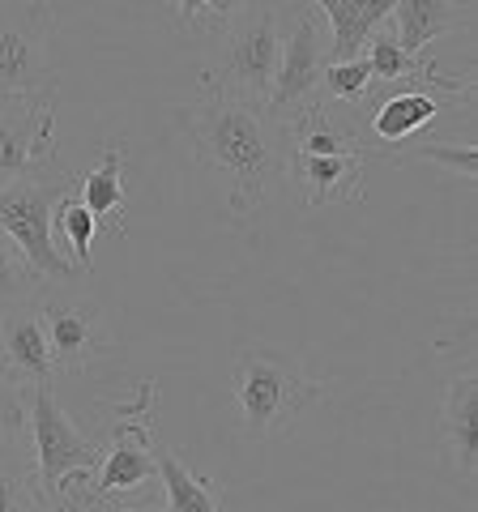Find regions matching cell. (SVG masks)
Here are the masks:
<instances>
[{
  "instance_id": "obj_12",
  "label": "cell",
  "mask_w": 478,
  "mask_h": 512,
  "mask_svg": "<svg viewBox=\"0 0 478 512\" xmlns=\"http://www.w3.org/2000/svg\"><path fill=\"white\" fill-rule=\"evenodd\" d=\"M376 94V90H372ZM444 107H457L453 99H440L432 90H419V86H389L385 94L376 99L372 107V137H376V150L372 154H389L393 146H402L406 137L423 133Z\"/></svg>"
},
{
  "instance_id": "obj_2",
  "label": "cell",
  "mask_w": 478,
  "mask_h": 512,
  "mask_svg": "<svg viewBox=\"0 0 478 512\" xmlns=\"http://www.w3.org/2000/svg\"><path fill=\"white\" fill-rule=\"evenodd\" d=\"M282 120V175L295 184V197L304 210H321L333 201H363L368 188V146L355 137V128L333 116V103L321 94Z\"/></svg>"
},
{
  "instance_id": "obj_27",
  "label": "cell",
  "mask_w": 478,
  "mask_h": 512,
  "mask_svg": "<svg viewBox=\"0 0 478 512\" xmlns=\"http://www.w3.org/2000/svg\"><path fill=\"white\" fill-rule=\"evenodd\" d=\"M99 512H154V508H107V504H103Z\"/></svg>"
},
{
  "instance_id": "obj_17",
  "label": "cell",
  "mask_w": 478,
  "mask_h": 512,
  "mask_svg": "<svg viewBox=\"0 0 478 512\" xmlns=\"http://www.w3.org/2000/svg\"><path fill=\"white\" fill-rule=\"evenodd\" d=\"M43 487L26 431H0V512H39Z\"/></svg>"
},
{
  "instance_id": "obj_1",
  "label": "cell",
  "mask_w": 478,
  "mask_h": 512,
  "mask_svg": "<svg viewBox=\"0 0 478 512\" xmlns=\"http://www.w3.org/2000/svg\"><path fill=\"white\" fill-rule=\"evenodd\" d=\"M180 124L193 141L197 163L231 180V218L248 222L282 180V137L269 128L265 107H252L227 90L201 82L197 103L180 111Z\"/></svg>"
},
{
  "instance_id": "obj_26",
  "label": "cell",
  "mask_w": 478,
  "mask_h": 512,
  "mask_svg": "<svg viewBox=\"0 0 478 512\" xmlns=\"http://www.w3.org/2000/svg\"><path fill=\"white\" fill-rule=\"evenodd\" d=\"M180 30H205V0H167Z\"/></svg>"
},
{
  "instance_id": "obj_3",
  "label": "cell",
  "mask_w": 478,
  "mask_h": 512,
  "mask_svg": "<svg viewBox=\"0 0 478 512\" xmlns=\"http://www.w3.org/2000/svg\"><path fill=\"white\" fill-rule=\"evenodd\" d=\"M235 406L244 431L252 440H278L295 427V419L304 414L312 402H321L325 384L312 380L304 367L282 350H261L252 346L239 355L235 363Z\"/></svg>"
},
{
  "instance_id": "obj_25",
  "label": "cell",
  "mask_w": 478,
  "mask_h": 512,
  "mask_svg": "<svg viewBox=\"0 0 478 512\" xmlns=\"http://www.w3.org/2000/svg\"><path fill=\"white\" fill-rule=\"evenodd\" d=\"M257 0H205V30H231Z\"/></svg>"
},
{
  "instance_id": "obj_11",
  "label": "cell",
  "mask_w": 478,
  "mask_h": 512,
  "mask_svg": "<svg viewBox=\"0 0 478 512\" xmlns=\"http://www.w3.org/2000/svg\"><path fill=\"white\" fill-rule=\"evenodd\" d=\"M43 333L52 346V367L56 376H77L103 355L107 346V325L103 312L82 299H43L39 303Z\"/></svg>"
},
{
  "instance_id": "obj_13",
  "label": "cell",
  "mask_w": 478,
  "mask_h": 512,
  "mask_svg": "<svg viewBox=\"0 0 478 512\" xmlns=\"http://www.w3.org/2000/svg\"><path fill=\"white\" fill-rule=\"evenodd\" d=\"M0 363L9 372H18L26 384H52L56 367H52V346L43 333V316L39 303L13 308L0 316Z\"/></svg>"
},
{
  "instance_id": "obj_5",
  "label": "cell",
  "mask_w": 478,
  "mask_h": 512,
  "mask_svg": "<svg viewBox=\"0 0 478 512\" xmlns=\"http://www.w3.org/2000/svg\"><path fill=\"white\" fill-rule=\"evenodd\" d=\"M222 60L214 73H205L201 82H210L218 90L235 94L252 107H265L269 90H274V73H278V56H282V30H278V9L257 0L244 18L231 30H222Z\"/></svg>"
},
{
  "instance_id": "obj_24",
  "label": "cell",
  "mask_w": 478,
  "mask_h": 512,
  "mask_svg": "<svg viewBox=\"0 0 478 512\" xmlns=\"http://www.w3.org/2000/svg\"><path fill=\"white\" fill-rule=\"evenodd\" d=\"M86 478L90 474H69L65 483H60V491L43 495L39 512H94V500L86 495Z\"/></svg>"
},
{
  "instance_id": "obj_8",
  "label": "cell",
  "mask_w": 478,
  "mask_h": 512,
  "mask_svg": "<svg viewBox=\"0 0 478 512\" xmlns=\"http://www.w3.org/2000/svg\"><path fill=\"white\" fill-rule=\"evenodd\" d=\"M150 406H154V384H141L137 406L120 410L116 440H111V448H103V466L86 478V495L94 500V508H103L116 491H133L158 474L150 448Z\"/></svg>"
},
{
  "instance_id": "obj_19",
  "label": "cell",
  "mask_w": 478,
  "mask_h": 512,
  "mask_svg": "<svg viewBox=\"0 0 478 512\" xmlns=\"http://www.w3.org/2000/svg\"><path fill=\"white\" fill-rule=\"evenodd\" d=\"M94 218L90 210L82 205V197L77 192H69V197H60V205L52 210V239H60V244H69L73 252V265L82 269V274H90L94 269Z\"/></svg>"
},
{
  "instance_id": "obj_4",
  "label": "cell",
  "mask_w": 478,
  "mask_h": 512,
  "mask_svg": "<svg viewBox=\"0 0 478 512\" xmlns=\"http://www.w3.org/2000/svg\"><path fill=\"white\" fill-rule=\"evenodd\" d=\"M69 192H73L69 171H56L52 163L13 184H0V231L22 248L30 269L43 282H73L82 274L73 261H65V252L52 239V210Z\"/></svg>"
},
{
  "instance_id": "obj_23",
  "label": "cell",
  "mask_w": 478,
  "mask_h": 512,
  "mask_svg": "<svg viewBox=\"0 0 478 512\" xmlns=\"http://www.w3.org/2000/svg\"><path fill=\"white\" fill-rule=\"evenodd\" d=\"M414 158H423V163H440V167H453L466 184H474V175H478V150L474 146H444V141H427V146L414 150Z\"/></svg>"
},
{
  "instance_id": "obj_16",
  "label": "cell",
  "mask_w": 478,
  "mask_h": 512,
  "mask_svg": "<svg viewBox=\"0 0 478 512\" xmlns=\"http://www.w3.org/2000/svg\"><path fill=\"white\" fill-rule=\"evenodd\" d=\"M82 205L94 218V231L99 235H116L124 239V205H129V188H124V146H107L99 167H94L82 180Z\"/></svg>"
},
{
  "instance_id": "obj_15",
  "label": "cell",
  "mask_w": 478,
  "mask_h": 512,
  "mask_svg": "<svg viewBox=\"0 0 478 512\" xmlns=\"http://www.w3.org/2000/svg\"><path fill=\"white\" fill-rule=\"evenodd\" d=\"M329 18V60H355L363 56L380 26L393 18L397 0H312Z\"/></svg>"
},
{
  "instance_id": "obj_21",
  "label": "cell",
  "mask_w": 478,
  "mask_h": 512,
  "mask_svg": "<svg viewBox=\"0 0 478 512\" xmlns=\"http://www.w3.org/2000/svg\"><path fill=\"white\" fill-rule=\"evenodd\" d=\"M321 99L325 103H346V107H359L368 103L372 94V64L368 56H355V60H329L325 73H321Z\"/></svg>"
},
{
  "instance_id": "obj_6",
  "label": "cell",
  "mask_w": 478,
  "mask_h": 512,
  "mask_svg": "<svg viewBox=\"0 0 478 512\" xmlns=\"http://www.w3.org/2000/svg\"><path fill=\"white\" fill-rule=\"evenodd\" d=\"M26 436H30V453H35L43 495L60 491L69 474H94L103 466V444L86 440L73 427L69 410L56 402L52 384H30L26 389Z\"/></svg>"
},
{
  "instance_id": "obj_14",
  "label": "cell",
  "mask_w": 478,
  "mask_h": 512,
  "mask_svg": "<svg viewBox=\"0 0 478 512\" xmlns=\"http://www.w3.org/2000/svg\"><path fill=\"white\" fill-rule=\"evenodd\" d=\"M440 427H444V448L453 457V470L466 483H474L478 474V376L474 372L453 376L449 393H444Z\"/></svg>"
},
{
  "instance_id": "obj_7",
  "label": "cell",
  "mask_w": 478,
  "mask_h": 512,
  "mask_svg": "<svg viewBox=\"0 0 478 512\" xmlns=\"http://www.w3.org/2000/svg\"><path fill=\"white\" fill-rule=\"evenodd\" d=\"M52 30H56L52 0H35L22 18L0 22V103L52 90L56 82Z\"/></svg>"
},
{
  "instance_id": "obj_9",
  "label": "cell",
  "mask_w": 478,
  "mask_h": 512,
  "mask_svg": "<svg viewBox=\"0 0 478 512\" xmlns=\"http://www.w3.org/2000/svg\"><path fill=\"white\" fill-rule=\"evenodd\" d=\"M56 154V107L52 90L0 103V184L52 163Z\"/></svg>"
},
{
  "instance_id": "obj_22",
  "label": "cell",
  "mask_w": 478,
  "mask_h": 512,
  "mask_svg": "<svg viewBox=\"0 0 478 512\" xmlns=\"http://www.w3.org/2000/svg\"><path fill=\"white\" fill-rule=\"evenodd\" d=\"M26 389L30 384L0 363V431H26Z\"/></svg>"
},
{
  "instance_id": "obj_10",
  "label": "cell",
  "mask_w": 478,
  "mask_h": 512,
  "mask_svg": "<svg viewBox=\"0 0 478 512\" xmlns=\"http://www.w3.org/2000/svg\"><path fill=\"white\" fill-rule=\"evenodd\" d=\"M329 64V43L325 30L316 22V13H299L291 35L282 39V56H278V73H274V90L265 99L269 116H286L299 103H308L321 94V73Z\"/></svg>"
},
{
  "instance_id": "obj_18",
  "label": "cell",
  "mask_w": 478,
  "mask_h": 512,
  "mask_svg": "<svg viewBox=\"0 0 478 512\" xmlns=\"http://www.w3.org/2000/svg\"><path fill=\"white\" fill-rule=\"evenodd\" d=\"M158 478H163L167 508L163 512H218V487L214 478L193 474L175 448H154Z\"/></svg>"
},
{
  "instance_id": "obj_20",
  "label": "cell",
  "mask_w": 478,
  "mask_h": 512,
  "mask_svg": "<svg viewBox=\"0 0 478 512\" xmlns=\"http://www.w3.org/2000/svg\"><path fill=\"white\" fill-rule=\"evenodd\" d=\"M39 291H43V278L30 269L22 248L0 231V316L13 312V308H26V303H35Z\"/></svg>"
}]
</instances>
